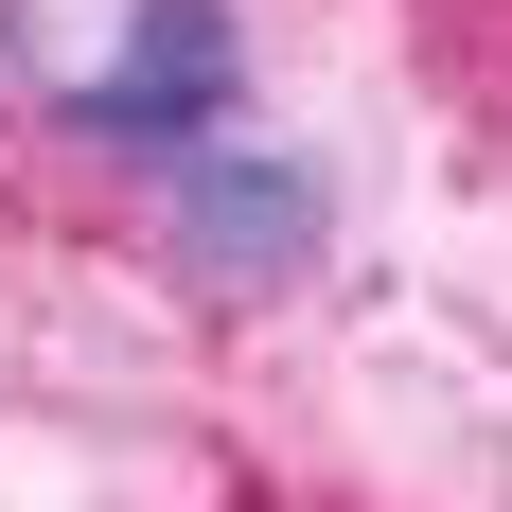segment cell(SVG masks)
<instances>
[{"instance_id":"6da1fadb","label":"cell","mask_w":512,"mask_h":512,"mask_svg":"<svg viewBox=\"0 0 512 512\" xmlns=\"http://www.w3.org/2000/svg\"><path fill=\"white\" fill-rule=\"evenodd\" d=\"M159 248L212 301H283L318 265V177L265 159V142H195V159H159Z\"/></svg>"},{"instance_id":"7a4b0ae2","label":"cell","mask_w":512,"mask_h":512,"mask_svg":"<svg viewBox=\"0 0 512 512\" xmlns=\"http://www.w3.org/2000/svg\"><path fill=\"white\" fill-rule=\"evenodd\" d=\"M230 0H124V53H106L89 89H71V124L89 142H142V159H195L230 142Z\"/></svg>"}]
</instances>
